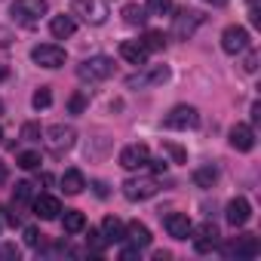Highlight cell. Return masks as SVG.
Wrapping results in <instances>:
<instances>
[{"mask_svg":"<svg viewBox=\"0 0 261 261\" xmlns=\"http://www.w3.org/2000/svg\"><path fill=\"white\" fill-rule=\"evenodd\" d=\"M252 120H255V123H258V120H261V105H258V101H255V105H252Z\"/></svg>","mask_w":261,"mask_h":261,"instance_id":"cell-40","label":"cell"},{"mask_svg":"<svg viewBox=\"0 0 261 261\" xmlns=\"http://www.w3.org/2000/svg\"><path fill=\"white\" fill-rule=\"evenodd\" d=\"M31 59L40 65V68H49V71H56V68H62L65 65V49L59 46V43H40V46H34L31 49Z\"/></svg>","mask_w":261,"mask_h":261,"instance_id":"cell-10","label":"cell"},{"mask_svg":"<svg viewBox=\"0 0 261 261\" xmlns=\"http://www.w3.org/2000/svg\"><path fill=\"white\" fill-rule=\"evenodd\" d=\"M0 142H4V129H0Z\"/></svg>","mask_w":261,"mask_h":261,"instance_id":"cell-45","label":"cell"},{"mask_svg":"<svg viewBox=\"0 0 261 261\" xmlns=\"http://www.w3.org/2000/svg\"><path fill=\"white\" fill-rule=\"evenodd\" d=\"M258 252H261V243L255 233H240L221 249V255H227V258H255Z\"/></svg>","mask_w":261,"mask_h":261,"instance_id":"cell-8","label":"cell"},{"mask_svg":"<svg viewBox=\"0 0 261 261\" xmlns=\"http://www.w3.org/2000/svg\"><path fill=\"white\" fill-rule=\"evenodd\" d=\"M46 0H13L10 7V16L19 22V25H34L40 22V16H46Z\"/></svg>","mask_w":261,"mask_h":261,"instance_id":"cell-4","label":"cell"},{"mask_svg":"<svg viewBox=\"0 0 261 261\" xmlns=\"http://www.w3.org/2000/svg\"><path fill=\"white\" fill-rule=\"evenodd\" d=\"M16 163H19L22 169H28V172H31V169H40V154H37V151H22V154L16 157Z\"/></svg>","mask_w":261,"mask_h":261,"instance_id":"cell-28","label":"cell"},{"mask_svg":"<svg viewBox=\"0 0 261 261\" xmlns=\"http://www.w3.org/2000/svg\"><path fill=\"white\" fill-rule=\"evenodd\" d=\"M4 181H7V163L0 160V185H4Z\"/></svg>","mask_w":261,"mask_h":261,"instance_id":"cell-43","label":"cell"},{"mask_svg":"<svg viewBox=\"0 0 261 261\" xmlns=\"http://www.w3.org/2000/svg\"><path fill=\"white\" fill-rule=\"evenodd\" d=\"M71 13L80 16L86 25H105L111 16L105 0H71Z\"/></svg>","mask_w":261,"mask_h":261,"instance_id":"cell-3","label":"cell"},{"mask_svg":"<svg viewBox=\"0 0 261 261\" xmlns=\"http://www.w3.org/2000/svg\"><path fill=\"white\" fill-rule=\"evenodd\" d=\"M163 154H169L172 163H188V151L181 145H175V142H163Z\"/></svg>","mask_w":261,"mask_h":261,"instance_id":"cell-27","label":"cell"},{"mask_svg":"<svg viewBox=\"0 0 261 261\" xmlns=\"http://www.w3.org/2000/svg\"><path fill=\"white\" fill-rule=\"evenodd\" d=\"M31 197H34V185H28V181H19L16 185V191H13V203H31Z\"/></svg>","mask_w":261,"mask_h":261,"instance_id":"cell-29","label":"cell"},{"mask_svg":"<svg viewBox=\"0 0 261 261\" xmlns=\"http://www.w3.org/2000/svg\"><path fill=\"white\" fill-rule=\"evenodd\" d=\"M163 227H166L169 237H175V240H188L194 224H191V218H188L185 212H169V215L163 218Z\"/></svg>","mask_w":261,"mask_h":261,"instance_id":"cell-16","label":"cell"},{"mask_svg":"<svg viewBox=\"0 0 261 261\" xmlns=\"http://www.w3.org/2000/svg\"><path fill=\"white\" fill-rule=\"evenodd\" d=\"M74 142H77V129L74 126H65V123H56V126H49L46 133H43V145L56 157H62L65 151H71Z\"/></svg>","mask_w":261,"mask_h":261,"instance_id":"cell-1","label":"cell"},{"mask_svg":"<svg viewBox=\"0 0 261 261\" xmlns=\"http://www.w3.org/2000/svg\"><path fill=\"white\" fill-rule=\"evenodd\" d=\"M191 243H194V249H197L200 255L212 252V249L218 246V227H215L212 221H206V224H200V227H191Z\"/></svg>","mask_w":261,"mask_h":261,"instance_id":"cell-12","label":"cell"},{"mask_svg":"<svg viewBox=\"0 0 261 261\" xmlns=\"http://www.w3.org/2000/svg\"><path fill=\"white\" fill-rule=\"evenodd\" d=\"M7 77H10V71H7L4 65H0V80H7Z\"/></svg>","mask_w":261,"mask_h":261,"instance_id":"cell-44","label":"cell"},{"mask_svg":"<svg viewBox=\"0 0 261 261\" xmlns=\"http://www.w3.org/2000/svg\"><path fill=\"white\" fill-rule=\"evenodd\" d=\"M151 16H169L172 13V0H148V7H145Z\"/></svg>","mask_w":261,"mask_h":261,"instance_id":"cell-30","label":"cell"},{"mask_svg":"<svg viewBox=\"0 0 261 261\" xmlns=\"http://www.w3.org/2000/svg\"><path fill=\"white\" fill-rule=\"evenodd\" d=\"M230 148H237V151L249 154V151L255 148V129H252V126H246V123H237V126L230 129Z\"/></svg>","mask_w":261,"mask_h":261,"instance_id":"cell-18","label":"cell"},{"mask_svg":"<svg viewBox=\"0 0 261 261\" xmlns=\"http://www.w3.org/2000/svg\"><path fill=\"white\" fill-rule=\"evenodd\" d=\"M86 243H89V249L92 252H105V237H101V230H89V237H86Z\"/></svg>","mask_w":261,"mask_h":261,"instance_id":"cell-33","label":"cell"},{"mask_svg":"<svg viewBox=\"0 0 261 261\" xmlns=\"http://www.w3.org/2000/svg\"><path fill=\"white\" fill-rule=\"evenodd\" d=\"M101 237H105V243H108V246H114V243H123V240H126V224H123L120 218L108 215V218L101 221Z\"/></svg>","mask_w":261,"mask_h":261,"instance_id":"cell-19","label":"cell"},{"mask_svg":"<svg viewBox=\"0 0 261 261\" xmlns=\"http://www.w3.org/2000/svg\"><path fill=\"white\" fill-rule=\"evenodd\" d=\"M126 240L133 243L136 249H148V246H151V230H148L142 221H129V224H126Z\"/></svg>","mask_w":261,"mask_h":261,"instance_id":"cell-20","label":"cell"},{"mask_svg":"<svg viewBox=\"0 0 261 261\" xmlns=\"http://www.w3.org/2000/svg\"><path fill=\"white\" fill-rule=\"evenodd\" d=\"M40 237H43V233H40L37 227H25V243H28V246H40Z\"/></svg>","mask_w":261,"mask_h":261,"instance_id":"cell-36","label":"cell"},{"mask_svg":"<svg viewBox=\"0 0 261 261\" xmlns=\"http://www.w3.org/2000/svg\"><path fill=\"white\" fill-rule=\"evenodd\" d=\"M92 188H95V194H98V197H108V188H105V181H95Z\"/></svg>","mask_w":261,"mask_h":261,"instance_id":"cell-39","label":"cell"},{"mask_svg":"<svg viewBox=\"0 0 261 261\" xmlns=\"http://www.w3.org/2000/svg\"><path fill=\"white\" fill-rule=\"evenodd\" d=\"M166 129H197L200 126V111L194 105H175L166 117H163Z\"/></svg>","mask_w":261,"mask_h":261,"instance_id":"cell-6","label":"cell"},{"mask_svg":"<svg viewBox=\"0 0 261 261\" xmlns=\"http://www.w3.org/2000/svg\"><path fill=\"white\" fill-rule=\"evenodd\" d=\"M157 191H160V181H157V178H126V181H123V197L133 200V203L151 200Z\"/></svg>","mask_w":261,"mask_h":261,"instance_id":"cell-7","label":"cell"},{"mask_svg":"<svg viewBox=\"0 0 261 261\" xmlns=\"http://www.w3.org/2000/svg\"><path fill=\"white\" fill-rule=\"evenodd\" d=\"M22 139H25V142H31V145H37V142L43 139L40 123H25V126H22Z\"/></svg>","mask_w":261,"mask_h":261,"instance_id":"cell-31","label":"cell"},{"mask_svg":"<svg viewBox=\"0 0 261 261\" xmlns=\"http://www.w3.org/2000/svg\"><path fill=\"white\" fill-rule=\"evenodd\" d=\"M0 46H10V34L4 28H0Z\"/></svg>","mask_w":261,"mask_h":261,"instance_id":"cell-41","label":"cell"},{"mask_svg":"<svg viewBox=\"0 0 261 261\" xmlns=\"http://www.w3.org/2000/svg\"><path fill=\"white\" fill-rule=\"evenodd\" d=\"M142 43H145V49H148V53H157V49H163V46H166V37H163L160 31H148V34L142 37Z\"/></svg>","mask_w":261,"mask_h":261,"instance_id":"cell-26","label":"cell"},{"mask_svg":"<svg viewBox=\"0 0 261 261\" xmlns=\"http://www.w3.org/2000/svg\"><path fill=\"white\" fill-rule=\"evenodd\" d=\"M169 80V68L166 65H142L139 74H133L126 80L129 89H148V86H160Z\"/></svg>","mask_w":261,"mask_h":261,"instance_id":"cell-5","label":"cell"},{"mask_svg":"<svg viewBox=\"0 0 261 261\" xmlns=\"http://www.w3.org/2000/svg\"><path fill=\"white\" fill-rule=\"evenodd\" d=\"M145 19H148V10L145 7H139V4H126L123 7V22L126 25H145Z\"/></svg>","mask_w":261,"mask_h":261,"instance_id":"cell-23","label":"cell"},{"mask_svg":"<svg viewBox=\"0 0 261 261\" xmlns=\"http://www.w3.org/2000/svg\"><path fill=\"white\" fill-rule=\"evenodd\" d=\"M221 49L230 53V56L246 53V49H249V31H246L243 25H227V28L221 31Z\"/></svg>","mask_w":261,"mask_h":261,"instance_id":"cell-11","label":"cell"},{"mask_svg":"<svg viewBox=\"0 0 261 261\" xmlns=\"http://www.w3.org/2000/svg\"><path fill=\"white\" fill-rule=\"evenodd\" d=\"M68 108H71V114H83V108H86V95H83V92H77V95L71 98V105H68Z\"/></svg>","mask_w":261,"mask_h":261,"instance_id":"cell-35","label":"cell"},{"mask_svg":"<svg viewBox=\"0 0 261 261\" xmlns=\"http://www.w3.org/2000/svg\"><path fill=\"white\" fill-rule=\"evenodd\" d=\"M62 227H65V233H80L83 227H86V215L83 212H65L62 215Z\"/></svg>","mask_w":261,"mask_h":261,"instance_id":"cell-25","label":"cell"},{"mask_svg":"<svg viewBox=\"0 0 261 261\" xmlns=\"http://www.w3.org/2000/svg\"><path fill=\"white\" fill-rule=\"evenodd\" d=\"M203 13H197V10H181L178 16H175V22H172V37L175 40H188V37H194V31L203 25Z\"/></svg>","mask_w":261,"mask_h":261,"instance_id":"cell-9","label":"cell"},{"mask_svg":"<svg viewBox=\"0 0 261 261\" xmlns=\"http://www.w3.org/2000/svg\"><path fill=\"white\" fill-rule=\"evenodd\" d=\"M31 105H34L37 111H40V108H49V105H53V92H49V86H40V89L34 92Z\"/></svg>","mask_w":261,"mask_h":261,"instance_id":"cell-32","label":"cell"},{"mask_svg":"<svg viewBox=\"0 0 261 261\" xmlns=\"http://www.w3.org/2000/svg\"><path fill=\"white\" fill-rule=\"evenodd\" d=\"M148 56H151V53L145 49L142 40H123V43H120V59H126L129 65H139V68H142V65H148Z\"/></svg>","mask_w":261,"mask_h":261,"instance_id":"cell-17","label":"cell"},{"mask_svg":"<svg viewBox=\"0 0 261 261\" xmlns=\"http://www.w3.org/2000/svg\"><path fill=\"white\" fill-rule=\"evenodd\" d=\"M218 181V169L209 163V166H200V169H194V185L197 188H212Z\"/></svg>","mask_w":261,"mask_h":261,"instance_id":"cell-24","label":"cell"},{"mask_svg":"<svg viewBox=\"0 0 261 261\" xmlns=\"http://www.w3.org/2000/svg\"><path fill=\"white\" fill-rule=\"evenodd\" d=\"M136 255H139V249H136V246H133V249H123V258H136Z\"/></svg>","mask_w":261,"mask_h":261,"instance_id":"cell-42","label":"cell"},{"mask_svg":"<svg viewBox=\"0 0 261 261\" xmlns=\"http://www.w3.org/2000/svg\"><path fill=\"white\" fill-rule=\"evenodd\" d=\"M224 218H227L230 227H243V224L252 218V206H249V200H246V197H233V200L227 203V209H224Z\"/></svg>","mask_w":261,"mask_h":261,"instance_id":"cell-14","label":"cell"},{"mask_svg":"<svg viewBox=\"0 0 261 261\" xmlns=\"http://www.w3.org/2000/svg\"><path fill=\"white\" fill-rule=\"evenodd\" d=\"M148 166H151L154 172H166V166H169V160H148Z\"/></svg>","mask_w":261,"mask_h":261,"instance_id":"cell-38","label":"cell"},{"mask_svg":"<svg viewBox=\"0 0 261 261\" xmlns=\"http://www.w3.org/2000/svg\"><path fill=\"white\" fill-rule=\"evenodd\" d=\"M49 31H53L56 40H65V37H71V34L77 31V22H74L71 16H56V19L49 22Z\"/></svg>","mask_w":261,"mask_h":261,"instance_id":"cell-21","label":"cell"},{"mask_svg":"<svg viewBox=\"0 0 261 261\" xmlns=\"http://www.w3.org/2000/svg\"><path fill=\"white\" fill-rule=\"evenodd\" d=\"M148 160H151L148 145H129V148H123V151H120V166H123V169H129V172L145 169V166H148Z\"/></svg>","mask_w":261,"mask_h":261,"instance_id":"cell-13","label":"cell"},{"mask_svg":"<svg viewBox=\"0 0 261 261\" xmlns=\"http://www.w3.org/2000/svg\"><path fill=\"white\" fill-rule=\"evenodd\" d=\"M0 114H4V101H0Z\"/></svg>","mask_w":261,"mask_h":261,"instance_id":"cell-46","label":"cell"},{"mask_svg":"<svg viewBox=\"0 0 261 261\" xmlns=\"http://www.w3.org/2000/svg\"><path fill=\"white\" fill-rule=\"evenodd\" d=\"M31 209H34V215L43 218V221H53V218L62 215V203H59V197H53V194H40V197H34Z\"/></svg>","mask_w":261,"mask_h":261,"instance_id":"cell-15","label":"cell"},{"mask_svg":"<svg viewBox=\"0 0 261 261\" xmlns=\"http://www.w3.org/2000/svg\"><path fill=\"white\" fill-rule=\"evenodd\" d=\"M83 188H86V178H83L80 169H68V172L62 175V191H65V194L74 197V194H80Z\"/></svg>","mask_w":261,"mask_h":261,"instance_id":"cell-22","label":"cell"},{"mask_svg":"<svg viewBox=\"0 0 261 261\" xmlns=\"http://www.w3.org/2000/svg\"><path fill=\"white\" fill-rule=\"evenodd\" d=\"M0 258H19V249L16 246H0Z\"/></svg>","mask_w":261,"mask_h":261,"instance_id":"cell-37","label":"cell"},{"mask_svg":"<svg viewBox=\"0 0 261 261\" xmlns=\"http://www.w3.org/2000/svg\"><path fill=\"white\" fill-rule=\"evenodd\" d=\"M114 74V62L108 56H89L77 65V77L83 83H98V80H108Z\"/></svg>","mask_w":261,"mask_h":261,"instance_id":"cell-2","label":"cell"},{"mask_svg":"<svg viewBox=\"0 0 261 261\" xmlns=\"http://www.w3.org/2000/svg\"><path fill=\"white\" fill-rule=\"evenodd\" d=\"M243 71H246V74H255V71H258V53H246V59H243Z\"/></svg>","mask_w":261,"mask_h":261,"instance_id":"cell-34","label":"cell"}]
</instances>
